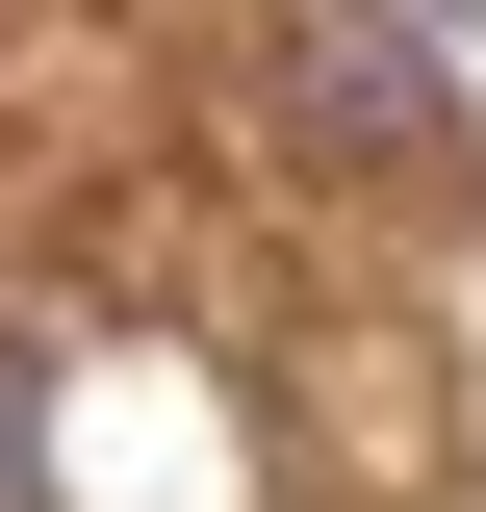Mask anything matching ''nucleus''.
<instances>
[{"label":"nucleus","instance_id":"f257e3e1","mask_svg":"<svg viewBox=\"0 0 486 512\" xmlns=\"http://www.w3.org/2000/svg\"><path fill=\"white\" fill-rule=\"evenodd\" d=\"M461 0H282V103L333 128V154H384V180H435L461 154V52H435Z\"/></svg>","mask_w":486,"mask_h":512},{"label":"nucleus","instance_id":"f03ea898","mask_svg":"<svg viewBox=\"0 0 486 512\" xmlns=\"http://www.w3.org/2000/svg\"><path fill=\"white\" fill-rule=\"evenodd\" d=\"M52 487V333H0V512Z\"/></svg>","mask_w":486,"mask_h":512}]
</instances>
